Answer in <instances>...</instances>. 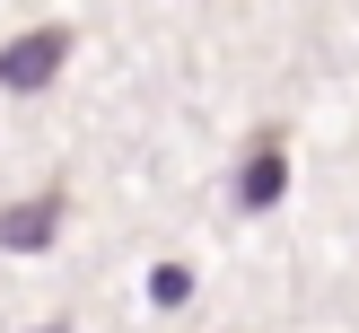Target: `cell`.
Instances as JSON below:
<instances>
[{"mask_svg":"<svg viewBox=\"0 0 359 333\" xmlns=\"http://www.w3.org/2000/svg\"><path fill=\"white\" fill-rule=\"evenodd\" d=\"M53 228H62V193L0 210V245H9V254H35V245H53Z\"/></svg>","mask_w":359,"mask_h":333,"instance_id":"3","label":"cell"},{"mask_svg":"<svg viewBox=\"0 0 359 333\" xmlns=\"http://www.w3.org/2000/svg\"><path fill=\"white\" fill-rule=\"evenodd\" d=\"M62 53H70V27H35V35H18L9 53H0V88H53V70H62Z\"/></svg>","mask_w":359,"mask_h":333,"instance_id":"1","label":"cell"},{"mask_svg":"<svg viewBox=\"0 0 359 333\" xmlns=\"http://www.w3.org/2000/svg\"><path fill=\"white\" fill-rule=\"evenodd\" d=\"M44 333H70V325H44Z\"/></svg>","mask_w":359,"mask_h":333,"instance_id":"5","label":"cell"},{"mask_svg":"<svg viewBox=\"0 0 359 333\" xmlns=\"http://www.w3.org/2000/svg\"><path fill=\"white\" fill-rule=\"evenodd\" d=\"M149 298H158V307H184V298H193V272H184V263H158V272H149Z\"/></svg>","mask_w":359,"mask_h":333,"instance_id":"4","label":"cell"},{"mask_svg":"<svg viewBox=\"0 0 359 333\" xmlns=\"http://www.w3.org/2000/svg\"><path fill=\"white\" fill-rule=\"evenodd\" d=\"M280 193H290V158H280V132H263L255 158L237 167V202H245V210H272Z\"/></svg>","mask_w":359,"mask_h":333,"instance_id":"2","label":"cell"}]
</instances>
